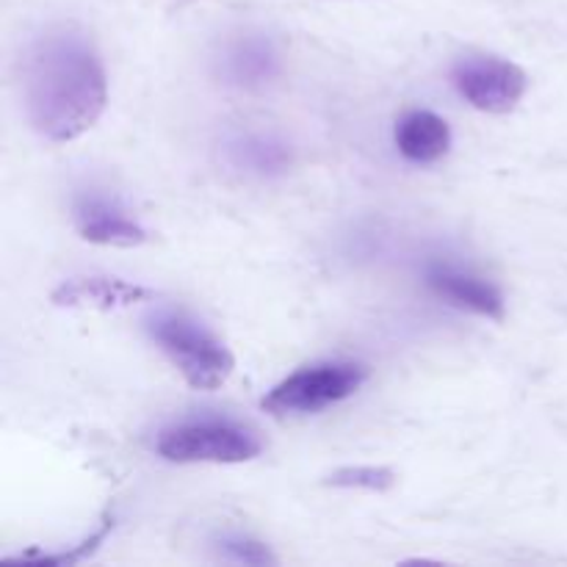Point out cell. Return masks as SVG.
<instances>
[{
    "mask_svg": "<svg viewBox=\"0 0 567 567\" xmlns=\"http://www.w3.org/2000/svg\"><path fill=\"white\" fill-rule=\"evenodd\" d=\"M327 485L343 487V491H369V493H385L396 485V474L382 465H347L327 476Z\"/></svg>",
    "mask_w": 567,
    "mask_h": 567,
    "instance_id": "13",
    "label": "cell"
},
{
    "mask_svg": "<svg viewBox=\"0 0 567 567\" xmlns=\"http://www.w3.org/2000/svg\"><path fill=\"white\" fill-rule=\"evenodd\" d=\"M75 227L83 241L100 244V247H142L147 241V230L138 225L120 199L103 197V194H83L75 203Z\"/></svg>",
    "mask_w": 567,
    "mask_h": 567,
    "instance_id": "8",
    "label": "cell"
},
{
    "mask_svg": "<svg viewBox=\"0 0 567 567\" xmlns=\"http://www.w3.org/2000/svg\"><path fill=\"white\" fill-rule=\"evenodd\" d=\"M111 529H114V515H105L103 524H100L97 532H92V535L86 537V540L81 543L78 548H72V551H61V554H39V551H25V554H17V557H6V563H17V565H55V567H70V565H78L83 563L86 557H92L94 551H97L100 546L105 543V537L111 535Z\"/></svg>",
    "mask_w": 567,
    "mask_h": 567,
    "instance_id": "12",
    "label": "cell"
},
{
    "mask_svg": "<svg viewBox=\"0 0 567 567\" xmlns=\"http://www.w3.org/2000/svg\"><path fill=\"white\" fill-rule=\"evenodd\" d=\"M264 443L247 426L225 419H199L164 430L158 437V454L169 463H216L238 465L260 457Z\"/></svg>",
    "mask_w": 567,
    "mask_h": 567,
    "instance_id": "4",
    "label": "cell"
},
{
    "mask_svg": "<svg viewBox=\"0 0 567 567\" xmlns=\"http://www.w3.org/2000/svg\"><path fill=\"white\" fill-rule=\"evenodd\" d=\"M219 554L230 563L238 565H277V557L269 551V546L260 540H252L247 535H225L219 540Z\"/></svg>",
    "mask_w": 567,
    "mask_h": 567,
    "instance_id": "14",
    "label": "cell"
},
{
    "mask_svg": "<svg viewBox=\"0 0 567 567\" xmlns=\"http://www.w3.org/2000/svg\"><path fill=\"white\" fill-rule=\"evenodd\" d=\"M424 280L437 297L446 299L454 308L496 321H502L504 313H507V302H504V293L498 291V286H493L485 277L474 275V271L443 264V260H432L426 266Z\"/></svg>",
    "mask_w": 567,
    "mask_h": 567,
    "instance_id": "6",
    "label": "cell"
},
{
    "mask_svg": "<svg viewBox=\"0 0 567 567\" xmlns=\"http://www.w3.org/2000/svg\"><path fill=\"white\" fill-rule=\"evenodd\" d=\"M155 291L136 286V282L116 280V277H72L53 291V302L61 308H97L116 310L131 308L136 302H147Z\"/></svg>",
    "mask_w": 567,
    "mask_h": 567,
    "instance_id": "9",
    "label": "cell"
},
{
    "mask_svg": "<svg viewBox=\"0 0 567 567\" xmlns=\"http://www.w3.org/2000/svg\"><path fill=\"white\" fill-rule=\"evenodd\" d=\"M452 81L457 92L485 114H509L529 89L526 72L498 55H465L454 64Z\"/></svg>",
    "mask_w": 567,
    "mask_h": 567,
    "instance_id": "5",
    "label": "cell"
},
{
    "mask_svg": "<svg viewBox=\"0 0 567 567\" xmlns=\"http://www.w3.org/2000/svg\"><path fill=\"white\" fill-rule=\"evenodd\" d=\"M147 330L194 391H216L230 380L233 365H236L233 352L225 347V341H219L208 327L199 324L188 313L161 310L150 319Z\"/></svg>",
    "mask_w": 567,
    "mask_h": 567,
    "instance_id": "2",
    "label": "cell"
},
{
    "mask_svg": "<svg viewBox=\"0 0 567 567\" xmlns=\"http://www.w3.org/2000/svg\"><path fill=\"white\" fill-rule=\"evenodd\" d=\"M396 147L410 164H437L452 150V127L435 111H410L396 125Z\"/></svg>",
    "mask_w": 567,
    "mask_h": 567,
    "instance_id": "10",
    "label": "cell"
},
{
    "mask_svg": "<svg viewBox=\"0 0 567 567\" xmlns=\"http://www.w3.org/2000/svg\"><path fill=\"white\" fill-rule=\"evenodd\" d=\"M227 164L252 177H277L291 166V147L275 133H236L225 142Z\"/></svg>",
    "mask_w": 567,
    "mask_h": 567,
    "instance_id": "11",
    "label": "cell"
},
{
    "mask_svg": "<svg viewBox=\"0 0 567 567\" xmlns=\"http://www.w3.org/2000/svg\"><path fill=\"white\" fill-rule=\"evenodd\" d=\"M28 122L48 142L92 131L109 105V75L92 37L78 25L48 28L22 59Z\"/></svg>",
    "mask_w": 567,
    "mask_h": 567,
    "instance_id": "1",
    "label": "cell"
},
{
    "mask_svg": "<svg viewBox=\"0 0 567 567\" xmlns=\"http://www.w3.org/2000/svg\"><path fill=\"white\" fill-rule=\"evenodd\" d=\"M280 50L266 33H241L219 55L221 81L247 92L269 86L280 75Z\"/></svg>",
    "mask_w": 567,
    "mask_h": 567,
    "instance_id": "7",
    "label": "cell"
},
{
    "mask_svg": "<svg viewBox=\"0 0 567 567\" xmlns=\"http://www.w3.org/2000/svg\"><path fill=\"white\" fill-rule=\"evenodd\" d=\"M365 380H369L365 365L349 363V360L305 365L266 393L264 410L271 415L321 413V410L354 396Z\"/></svg>",
    "mask_w": 567,
    "mask_h": 567,
    "instance_id": "3",
    "label": "cell"
}]
</instances>
